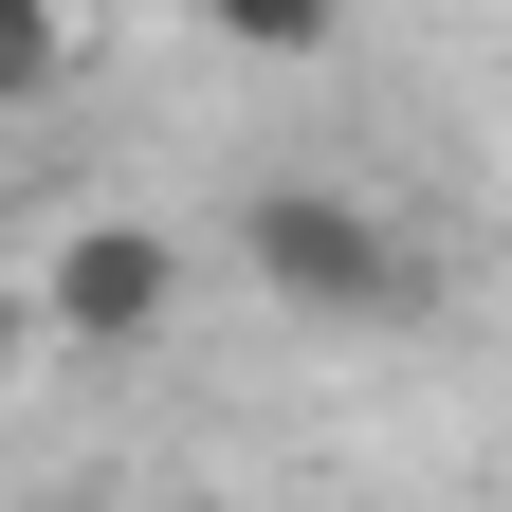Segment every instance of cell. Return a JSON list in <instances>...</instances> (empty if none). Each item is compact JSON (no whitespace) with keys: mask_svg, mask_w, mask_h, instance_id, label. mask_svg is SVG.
Wrapping results in <instances>:
<instances>
[{"mask_svg":"<svg viewBox=\"0 0 512 512\" xmlns=\"http://www.w3.org/2000/svg\"><path fill=\"white\" fill-rule=\"evenodd\" d=\"M19 311H37L55 348H147L165 311H183V238H165V220H74V238L37 256Z\"/></svg>","mask_w":512,"mask_h":512,"instance_id":"7a4b0ae2","label":"cell"},{"mask_svg":"<svg viewBox=\"0 0 512 512\" xmlns=\"http://www.w3.org/2000/svg\"><path fill=\"white\" fill-rule=\"evenodd\" d=\"M238 275L311 311V330H403L421 311V238L366 202V183H256L238 202Z\"/></svg>","mask_w":512,"mask_h":512,"instance_id":"6da1fadb","label":"cell"},{"mask_svg":"<svg viewBox=\"0 0 512 512\" xmlns=\"http://www.w3.org/2000/svg\"><path fill=\"white\" fill-rule=\"evenodd\" d=\"M202 19H220L238 55H311V37H330V0H202Z\"/></svg>","mask_w":512,"mask_h":512,"instance_id":"277c9868","label":"cell"},{"mask_svg":"<svg viewBox=\"0 0 512 512\" xmlns=\"http://www.w3.org/2000/svg\"><path fill=\"white\" fill-rule=\"evenodd\" d=\"M74 92V0H0V110H55Z\"/></svg>","mask_w":512,"mask_h":512,"instance_id":"3957f363","label":"cell"},{"mask_svg":"<svg viewBox=\"0 0 512 512\" xmlns=\"http://www.w3.org/2000/svg\"><path fill=\"white\" fill-rule=\"evenodd\" d=\"M19 348H37V311H19V293H0V366H19Z\"/></svg>","mask_w":512,"mask_h":512,"instance_id":"5b68a950","label":"cell"}]
</instances>
